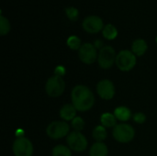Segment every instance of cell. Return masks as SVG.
Wrapping results in <instances>:
<instances>
[{
	"instance_id": "cell-1",
	"label": "cell",
	"mask_w": 157,
	"mask_h": 156,
	"mask_svg": "<svg viewBox=\"0 0 157 156\" xmlns=\"http://www.w3.org/2000/svg\"><path fill=\"white\" fill-rule=\"evenodd\" d=\"M72 103L78 111H87L95 104L93 92L86 86H76L72 90Z\"/></svg>"
},
{
	"instance_id": "cell-2",
	"label": "cell",
	"mask_w": 157,
	"mask_h": 156,
	"mask_svg": "<svg viewBox=\"0 0 157 156\" xmlns=\"http://www.w3.org/2000/svg\"><path fill=\"white\" fill-rule=\"evenodd\" d=\"M65 89V82L62 76L53 75L48 79L45 85V90L48 96L52 97H58L62 96Z\"/></svg>"
},
{
	"instance_id": "cell-3",
	"label": "cell",
	"mask_w": 157,
	"mask_h": 156,
	"mask_svg": "<svg viewBox=\"0 0 157 156\" xmlns=\"http://www.w3.org/2000/svg\"><path fill=\"white\" fill-rule=\"evenodd\" d=\"M116 64L121 71H131L136 64V56L132 51H121L116 57Z\"/></svg>"
},
{
	"instance_id": "cell-4",
	"label": "cell",
	"mask_w": 157,
	"mask_h": 156,
	"mask_svg": "<svg viewBox=\"0 0 157 156\" xmlns=\"http://www.w3.org/2000/svg\"><path fill=\"white\" fill-rule=\"evenodd\" d=\"M112 134L116 141L126 143L132 141L135 135V131L134 129L129 124H119L114 127Z\"/></svg>"
},
{
	"instance_id": "cell-5",
	"label": "cell",
	"mask_w": 157,
	"mask_h": 156,
	"mask_svg": "<svg viewBox=\"0 0 157 156\" xmlns=\"http://www.w3.org/2000/svg\"><path fill=\"white\" fill-rule=\"evenodd\" d=\"M116 57L115 50L111 46H104L99 51L98 57V64L103 69H109L116 63Z\"/></svg>"
},
{
	"instance_id": "cell-6",
	"label": "cell",
	"mask_w": 157,
	"mask_h": 156,
	"mask_svg": "<svg viewBox=\"0 0 157 156\" xmlns=\"http://www.w3.org/2000/svg\"><path fill=\"white\" fill-rule=\"evenodd\" d=\"M66 142L69 148L75 152H83L87 147L86 138L78 131H73L69 133L67 135Z\"/></svg>"
},
{
	"instance_id": "cell-7",
	"label": "cell",
	"mask_w": 157,
	"mask_h": 156,
	"mask_svg": "<svg viewBox=\"0 0 157 156\" xmlns=\"http://www.w3.org/2000/svg\"><path fill=\"white\" fill-rule=\"evenodd\" d=\"M69 125L63 121H53L47 127L46 132L52 139H61L69 134Z\"/></svg>"
},
{
	"instance_id": "cell-8",
	"label": "cell",
	"mask_w": 157,
	"mask_h": 156,
	"mask_svg": "<svg viewBox=\"0 0 157 156\" xmlns=\"http://www.w3.org/2000/svg\"><path fill=\"white\" fill-rule=\"evenodd\" d=\"M13 153L15 156H32L33 146L31 142L25 137H18L13 143Z\"/></svg>"
},
{
	"instance_id": "cell-9",
	"label": "cell",
	"mask_w": 157,
	"mask_h": 156,
	"mask_svg": "<svg viewBox=\"0 0 157 156\" xmlns=\"http://www.w3.org/2000/svg\"><path fill=\"white\" fill-rule=\"evenodd\" d=\"M78 55L80 60L86 64H91L95 63L98 57L97 48L91 43H84L78 50Z\"/></svg>"
},
{
	"instance_id": "cell-10",
	"label": "cell",
	"mask_w": 157,
	"mask_h": 156,
	"mask_svg": "<svg viewBox=\"0 0 157 156\" xmlns=\"http://www.w3.org/2000/svg\"><path fill=\"white\" fill-rule=\"evenodd\" d=\"M82 26L88 33H98L103 29V20L98 16H89L84 19Z\"/></svg>"
},
{
	"instance_id": "cell-11",
	"label": "cell",
	"mask_w": 157,
	"mask_h": 156,
	"mask_svg": "<svg viewBox=\"0 0 157 156\" xmlns=\"http://www.w3.org/2000/svg\"><path fill=\"white\" fill-rule=\"evenodd\" d=\"M97 92L98 96L106 100L111 99L115 95V87L111 81L109 80H101L97 86Z\"/></svg>"
},
{
	"instance_id": "cell-12",
	"label": "cell",
	"mask_w": 157,
	"mask_h": 156,
	"mask_svg": "<svg viewBox=\"0 0 157 156\" xmlns=\"http://www.w3.org/2000/svg\"><path fill=\"white\" fill-rule=\"evenodd\" d=\"M76 115V108L72 104L64 105L60 110V117L64 120H73Z\"/></svg>"
},
{
	"instance_id": "cell-13",
	"label": "cell",
	"mask_w": 157,
	"mask_h": 156,
	"mask_svg": "<svg viewBox=\"0 0 157 156\" xmlns=\"http://www.w3.org/2000/svg\"><path fill=\"white\" fill-rule=\"evenodd\" d=\"M108 147L103 143H96L90 148V156H108Z\"/></svg>"
},
{
	"instance_id": "cell-14",
	"label": "cell",
	"mask_w": 157,
	"mask_h": 156,
	"mask_svg": "<svg viewBox=\"0 0 157 156\" xmlns=\"http://www.w3.org/2000/svg\"><path fill=\"white\" fill-rule=\"evenodd\" d=\"M132 52L137 55V56H142L145 53L146 50H147V43L143 39H138L136 40L133 41L132 46Z\"/></svg>"
},
{
	"instance_id": "cell-15",
	"label": "cell",
	"mask_w": 157,
	"mask_h": 156,
	"mask_svg": "<svg viewBox=\"0 0 157 156\" xmlns=\"http://www.w3.org/2000/svg\"><path fill=\"white\" fill-rule=\"evenodd\" d=\"M114 115L117 118V120H119L121 121H127L132 118V112L126 107L117 108L114 111Z\"/></svg>"
},
{
	"instance_id": "cell-16",
	"label": "cell",
	"mask_w": 157,
	"mask_h": 156,
	"mask_svg": "<svg viewBox=\"0 0 157 156\" xmlns=\"http://www.w3.org/2000/svg\"><path fill=\"white\" fill-rule=\"evenodd\" d=\"M100 120H101L102 126L107 127V128L115 127L117 123V118L115 117V115H112L110 113H104L101 116Z\"/></svg>"
},
{
	"instance_id": "cell-17",
	"label": "cell",
	"mask_w": 157,
	"mask_h": 156,
	"mask_svg": "<svg viewBox=\"0 0 157 156\" xmlns=\"http://www.w3.org/2000/svg\"><path fill=\"white\" fill-rule=\"evenodd\" d=\"M118 35V30L116 27L112 24H108L103 29V36L107 40H114Z\"/></svg>"
},
{
	"instance_id": "cell-18",
	"label": "cell",
	"mask_w": 157,
	"mask_h": 156,
	"mask_svg": "<svg viewBox=\"0 0 157 156\" xmlns=\"http://www.w3.org/2000/svg\"><path fill=\"white\" fill-rule=\"evenodd\" d=\"M93 137L98 143H102L107 138V131L104 126H98L93 131Z\"/></svg>"
},
{
	"instance_id": "cell-19",
	"label": "cell",
	"mask_w": 157,
	"mask_h": 156,
	"mask_svg": "<svg viewBox=\"0 0 157 156\" xmlns=\"http://www.w3.org/2000/svg\"><path fill=\"white\" fill-rule=\"evenodd\" d=\"M70 148L64 145H57L52 149V156H71Z\"/></svg>"
},
{
	"instance_id": "cell-20",
	"label": "cell",
	"mask_w": 157,
	"mask_h": 156,
	"mask_svg": "<svg viewBox=\"0 0 157 156\" xmlns=\"http://www.w3.org/2000/svg\"><path fill=\"white\" fill-rule=\"evenodd\" d=\"M10 30V23L6 17L4 16H0V34L2 36L7 34Z\"/></svg>"
},
{
	"instance_id": "cell-21",
	"label": "cell",
	"mask_w": 157,
	"mask_h": 156,
	"mask_svg": "<svg viewBox=\"0 0 157 156\" xmlns=\"http://www.w3.org/2000/svg\"><path fill=\"white\" fill-rule=\"evenodd\" d=\"M67 45L72 50H79L81 48V40L77 36H71L67 40Z\"/></svg>"
},
{
	"instance_id": "cell-22",
	"label": "cell",
	"mask_w": 157,
	"mask_h": 156,
	"mask_svg": "<svg viewBox=\"0 0 157 156\" xmlns=\"http://www.w3.org/2000/svg\"><path fill=\"white\" fill-rule=\"evenodd\" d=\"M72 127L75 130V131L80 132L84 128H85V121L83 120L82 118L80 117H75L72 120Z\"/></svg>"
},
{
	"instance_id": "cell-23",
	"label": "cell",
	"mask_w": 157,
	"mask_h": 156,
	"mask_svg": "<svg viewBox=\"0 0 157 156\" xmlns=\"http://www.w3.org/2000/svg\"><path fill=\"white\" fill-rule=\"evenodd\" d=\"M65 13L68 17V18L72 21H76L78 19V16H79V13H78V10L75 7H67L65 9Z\"/></svg>"
},
{
	"instance_id": "cell-24",
	"label": "cell",
	"mask_w": 157,
	"mask_h": 156,
	"mask_svg": "<svg viewBox=\"0 0 157 156\" xmlns=\"http://www.w3.org/2000/svg\"><path fill=\"white\" fill-rule=\"evenodd\" d=\"M133 120L136 122V123H139V124H142L144 123L145 120H146V117L144 113H136L134 116H133Z\"/></svg>"
},
{
	"instance_id": "cell-25",
	"label": "cell",
	"mask_w": 157,
	"mask_h": 156,
	"mask_svg": "<svg viewBox=\"0 0 157 156\" xmlns=\"http://www.w3.org/2000/svg\"><path fill=\"white\" fill-rule=\"evenodd\" d=\"M65 74V69L63 66H57L55 69V75H59V76H63Z\"/></svg>"
},
{
	"instance_id": "cell-26",
	"label": "cell",
	"mask_w": 157,
	"mask_h": 156,
	"mask_svg": "<svg viewBox=\"0 0 157 156\" xmlns=\"http://www.w3.org/2000/svg\"><path fill=\"white\" fill-rule=\"evenodd\" d=\"M156 42H157V37H156Z\"/></svg>"
}]
</instances>
